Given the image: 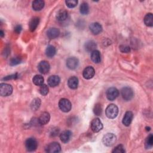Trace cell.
Here are the masks:
<instances>
[{
    "label": "cell",
    "instance_id": "obj_29",
    "mask_svg": "<svg viewBox=\"0 0 153 153\" xmlns=\"http://www.w3.org/2000/svg\"><path fill=\"white\" fill-rule=\"evenodd\" d=\"M79 11L81 14L86 15L89 13V6L87 2H82L79 7Z\"/></svg>",
    "mask_w": 153,
    "mask_h": 153
},
{
    "label": "cell",
    "instance_id": "obj_17",
    "mask_svg": "<svg viewBox=\"0 0 153 153\" xmlns=\"http://www.w3.org/2000/svg\"><path fill=\"white\" fill-rule=\"evenodd\" d=\"M38 121L41 125H45L47 124L50 119V115L48 112H44L41 113L39 117L38 118Z\"/></svg>",
    "mask_w": 153,
    "mask_h": 153
},
{
    "label": "cell",
    "instance_id": "obj_5",
    "mask_svg": "<svg viewBox=\"0 0 153 153\" xmlns=\"http://www.w3.org/2000/svg\"><path fill=\"white\" fill-rule=\"evenodd\" d=\"M121 94L123 99L126 101L130 100L134 96L133 90L128 87H125L123 88L121 91Z\"/></svg>",
    "mask_w": 153,
    "mask_h": 153
},
{
    "label": "cell",
    "instance_id": "obj_28",
    "mask_svg": "<svg viewBox=\"0 0 153 153\" xmlns=\"http://www.w3.org/2000/svg\"><path fill=\"white\" fill-rule=\"evenodd\" d=\"M41 99L39 98H35L34 99L32 102H31V104H30V107H31V109L33 110V111H36L40 106L41 105Z\"/></svg>",
    "mask_w": 153,
    "mask_h": 153
},
{
    "label": "cell",
    "instance_id": "obj_24",
    "mask_svg": "<svg viewBox=\"0 0 153 153\" xmlns=\"http://www.w3.org/2000/svg\"><path fill=\"white\" fill-rule=\"evenodd\" d=\"M91 59L93 62L95 63H99L101 61V56L99 51L95 50L91 53Z\"/></svg>",
    "mask_w": 153,
    "mask_h": 153
},
{
    "label": "cell",
    "instance_id": "obj_8",
    "mask_svg": "<svg viewBox=\"0 0 153 153\" xmlns=\"http://www.w3.org/2000/svg\"><path fill=\"white\" fill-rule=\"evenodd\" d=\"M45 151L49 153H57L61 151V146L59 143L53 142L47 146Z\"/></svg>",
    "mask_w": 153,
    "mask_h": 153
},
{
    "label": "cell",
    "instance_id": "obj_27",
    "mask_svg": "<svg viewBox=\"0 0 153 153\" xmlns=\"http://www.w3.org/2000/svg\"><path fill=\"white\" fill-rule=\"evenodd\" d=\"M44 78L41 75H36L33 76L32 79V81L33 84L38 86L42 85L44 84Z\"/></svg>",
    "mask_w": 153,
    "mask_h": 153
},
{
    "label": "cell",
    "instance_id": "obj_31",
    "mask_svg": "<svg viewBox=\"0 0 153 153\" xmlns=\"http://www.w3.org/2000/svg\"><path fill=\"white\" fill-rule=\"evenodd\" d=\"M102 108L101 105L99 103H96L93 108L94 114L96 115H100V114H102Z\"/></svg>",
    "mask_w": 153,
    "mask_h": 153
},
{
    "label": "cell",
    "instance_id": "obj_19",
    "mask_svg": "<svg viewBox=\"0 0 153 153\" xmlns=\"http://www.w3.org/2000/svg\"><path fill=\"white\" fill-rule=\"evenodd\" d=\"M39 23V18L38 17H34L32 18L29 23V27L30 31H34L38 27Z\"/></svg>",
    "mask_w": 153,
    "mask_h": 153
},
{
    "label": "cell",
    "instance_id": "obj_14",
    "mask_svg": "<svg viewBox=\"0 0 153 153\" xmlns=\"http://www.w3.org/2000/svg\"><path fill=\"white\" fill-rule=\"evenodd\" d=\"M133 118V112L131 111H127L123 118V124L126 126H129L131 124Z\"/></svg>",
    "mask_w": 153,
    "mask_h": 153
},
{
    "label": "cell",
    "instance_id": "obj_22",
    "mask_svg": "<svg viewBox=\"0 0 153 153\" xmlns=\"http://www.w3.org/2000/svg\"><path fill=\"white\" fill-rule=\"evenodd\" d=\"M78 85V79L76 76H71L68 80V85L71 89H75Z\"/></svg>",
    "mask_w": 153,
    "mask_h": 153
},
{
    "label": "cell",
    "instance_id": "obj_3",
    "mask_svg": "<svg viewBox=\"0 0 153 153\" xmlns=\"http://www.w3.org/2000/svg\"><path fill=\"white\" fill-rule=\"evenodd\" d=\"M59 107L63 112H68L71 111L72 108V104L68 99L62 98L59 102Z\"/></svg>",
    "mask_w": 153,
    "mask_h": 153
},
{
    "label": "cell",
    "instance_id": "obj_26",
    "mask_svg": "<svg viewBox=\"0 0 153 153\" xmlns=\"http://www.w3.org/2000/svg\"><path fill=\"white\" fill-rule=\"evenodd\" d=\"M144 23L146 26L151 27L153 25V16L152 13H148L144 17Z\"/></svg>",
    "mask_w": 153,
    "mask_h": 153
},
{
    "label": "cell",
    "instance_id": "obj_9",
    "mask_svg": "<svg viewBox=\"0 0 153 153\" xmlns=\"http://www.w3.org/2000/svg\"><path fill=\"white\" fill-rule=\"evenodd\" d=\"M106 95L108 100L112 101L114 100L118 96L119 91L115 87H111L107 90Z\"/></svg>",
    "mask_w": 153,
    "mask_h": 153
},
{
    "label": "cell",
    "instance_id": "obj_20",
    "mask_svg": "<svg viewBox=\"0 0 153 153\" xmlns=\"http://www.w3.org/2000/svg\"><path fill=\"white\" fill-rule=\"evenodd\" d=\"M45 2L42 0H35L32 2V7L35 11H40L44 7Z\"/></svg>",
    "mask_w": 153,
    "mask_h": 153
},
{
    "label": "cell",
    "instance_id": "obj_21",
    "mask_svg": "<svg viewBox=\"0 0 153 153\" xmlns=\"http://www.w3.org/2000/svg\"><path fill=\"white\" fill-rule=\"evenodd\" d=\"M68 17V12L65 9H61L59 10L56 14V19L59 22H63Z\"/></svg>",
    "mask_w": 153,
    "mask_h": 153
},
{
    "label": "cell",
    "instance_id": "obj_1",
    "mask_svg": "<svg viewBox=\"0 0 153 153\" xmlns=\"http://www.w3.org/2000/svg\"><path fill=\"white\" fill-rule=\"evenodd\" d=\"M105 114L108 118L114 119L118 115V108L115 104H110L106 107Z\"/></svg>",
    "mask_w": 153,
    "mask_h": 153
},
{
    "label": "cell",
    "instance_id": "obj_32",
    "mask_svg": "<svg viewBox=\"0 0 153 153\" xmlns=\"http://www.w3.org/2000/svg\"><path fill=\"white\" fill-rule=\"evenodd\" d=\"M48 87L46 84H42L41 85H40L39 87V93H41V94H42V96H45L48 94Z\"/></svg>",
    "mask_w": 153,
    "mask_h": 153
},
{
    "label": "cell",
    "instance_id": "obj_4",
    "mask_svg": "<svg viewBox=\"0 0 153 153\" xmlns=\"http://www.w3.org/2000/svg\"><path fill=\"white\" fill-rule=\"evenodd\" d=\"M13 92V87L11 85L1 83L0 84V95L1 96H8L11 94Z\"/></svg>",
    "mask_w": 153,
    "mask_h": 153
},
{
    "label": "cell",
    "instance_id": "obj_13",
    "mask_svg": "<svg viewBox=\"0 0 153 153\" xmlns=\"http://www.w3.org/2000/svg\"><path fill=\"white\" fill-rule=\"evenodd\" d=\"M89 29L91 32L94 35H97L102 31V25L97 22H94L91 23L89 26Z\"/></svg>",
    "mask_w": 153,
    "mask_h": 153
},
{
    "label": "cell",
    "instance_id": "obj_35",
    "mask_svg": "<svg viewBox=\"0 0 153 153\" xmlns=\"http://www.w3.org/2000/svg\"><path fill=\"white\" fill-rule=\"evenodd\" d=\"M22 62V60L20 57H13L12 58L10 61V65L11 66H14V65H18L19 64L20 62Z\"/></svg>",
    "mask_w": 153,
    "mask_h": 153
},
{
    "label": "cell",
    "instance_id": "obj_33",
    "mask_svg": "<svg viewBox=\"0 0 153 153\" xmlns=\"http://www.w3.org/2000/svg\"><path fill=\"white\" fill-rule=\"evenodd\" d=\"M125 149L123 145H118L112 150V152L114 153H124L125 152Z\"/></svg>",
    "mask_w": 153,
    "mask_h": 153
},
{
    "label": "cell",
    "instance_id": "obj_11",
    "mask_svg": "<svg viewBox=\"0 0 153 153\" xmlns=\"http://www.w3.org/2000/svg\"><path fill=\"white\" fill-rule=\"evenodd\" d=\"M79 64V60L77 58L75 57H69L66 60V66L70 69H76Z\"/></svg>",
    "mask_w": 153,
    "mask_h": 153
},
{
    "label": "cell",
    "instance_id": "obj_16",
    "mask_svg": "<svg viewBox=\"0 0 153 153\" xmlns=\"http://www.w3.org/2000/svg\"><path fill=\"white\" fill-rule=\"evenodd\" d=\"M60 35V30L56 27H51L47 31V35L50 39H55Z\"/></svg>",
    "mask_w": 153,
    "mask_h": 153
},
{
    "label": "cell",
    "instance_id": "obj_30",
    "mask_svg": "<svg viewBox=\"0 0 153 153\" xmlns=\"http://www.w3.org/2000/svg\"><path fill=\"white\" fill-rule=\"evenodd\" d=\"M153 145V136L152 134H150L146 138L145 140V146L146 149H151Z\"/></svg>",
    "mask_w": 153,
    "mask_h": 153
},
{
    "label": "cell",
    "instance_id": "obj_39",
    "mask_svg": "<svg viewBox=\"0 0 153 153\" xmlns=\"http://www.w3.org/2000/svg\"><path fill=\"white\" fill-rule=\"evenodd\" d=\"M0 35H1V37H3V36H4V32H3V30H2L0 31Z\"/></svg>",
    "mask_w": 153,
    "mask_h": 153
},
{
    "label": "cell",
    "instance_id": "obj_34",
    "mask_svg": "<svg viewBox=\"0 0 153 153\" xmlns=\"http://www.w3.org/2000/svg\"><path fill=\"white\" fill-rule=\"evenodd\" d=\"M65 3L69 8H74L76 6V5L78 4V1H76V0H67V1H65Z\"/></svg>",
    "mask_w": 153,
    "mask_h": 153
},
{
    "label": "cell",
    "instance_id": "obj_38",
    "mask_svg": "<svg viewBox=\"0 0 153 153\" xmlns=\"http://www.w3.org/2000/svg\"><path fill=\"white\" fill-rule=\"evenodd\" d=\"M22 29V27L20 25H17L14 27V32L17 33H20Z\"/></svg>",
    "mask_w": 153,
    "mask_h": 153
},
{
    "label": "cell",
    "instance_id": "obj_18",
    "mask_svg": "<svg viewBox=\"0 0 153 153\" xmlns=\"http://www.w3.org/2000/svg\"><path fill=\"white\" fill-rule=\"evenodd\" d=\"M72 136V132L69 130H65L60 134V139L63 143H67L69 141Z\"/></svg>",
    "mask_w": 153,
    "mask_h": 153
},
{
    "label": "cell",
    "instance_id": "obj_7",
    "mask_svg": "<svg viewBox=\"0 0 153 153\" xmlns=\"http://www.w3.org/2000/svg\"><path fill=\"white\" fill-rule=\"evenodd\" d=\"M90 127H91V130L93 132L97 133L102 129L103 124L99 118H95L91 121Z\"/></svg>",
    "mask_w": 153,
    "mask_h": 153
},
{
    "label": "cell",
    "instance_id": "obj_36",
    "mask_svg": "<svg viewBox=\"0 0 153 153\" xmlns=\"http://www.w3.org/2000/svg\"><path fill=\"white\" fill-rule=\"evenodd\" d=\"M120 50L122 53H129L130 51V48L128 46L121 45L120 46Z\"/></svg>",
    "mask_w": 153,
    "mask_h": 153
},
{
    "label": "cell",
    "instance_id": "obj_37",
    "mask_svg": "<svg viewBox=\"0 0 153 153\" xmlns=\"http://www.w3.org/2000/svg\"><path fill=\"white\" fill-rule=\"evenodd\" d=\"M17 74H13V75H9V76H5V78H3V79H5V80H8V79H16L17 78Z\"/></svg>",
    "mask_w": 153,
    "mask_h": 153
},
{
    "label": "cell",
    "instance_id": "obj_10",
    "mask_svg": "<svg viewBox=\"0 0 153 153\" xmlns=\"http://www.w3.org/2000/svg\"><path fill=\"white\" fill-rule=\"evenodd\" d=\"M50 66L48 62L45 60H43L39 62L38 65V69L39 72L42 74H47L50 71Z\"/></svg>",
    "mask_w": 153,
    "mask_h": 153
},
{
    "label": "cell",
    "instance_id": "obj_6",
    "mask_svg": "<svg viewBox=\"0 0 153 153\" xmlns=\"http://www.w3.org/2000/svg\"><path fill=\"white\" fill-rule=\"evenodd\" d=\"M25 146L27 151L32 152L36 149L38 146V142L34 138H28L25 142Z\"/></svg>",
    "mask_w": 153,
    "mask_h": 153
},
{
    "label": "cell",
    "instance_id": "obj_12",
    "mask_svg": "<svg viewBox=\"0 0 153 153\" xmlns=\"http://www.w3.org/2000/svg\"><path fill=\"white\" fill-rule=\"evenodd\" d=\"M95 74L94 69L92 66H87L86 67L83 72H82V76L85 79H89L92 78Z\"/></svg>",
    "mask_w": 153,
    "mask_h": 153
},
{
    "label": "cell",
    "instance_id": "obj_2",
    "mask_svg": "<svg viewBox=\"0 0 153 153\" xmlns=\"http://www.w3.org/2000/svg\"><path fill=\"white\" fill-rule=\"evenodd\" d=\"M117 137L113 133H107L102 138L103 144L107 146H112L116 142Z\"/></svg>",
    "mask_w": 153,
    "mask_h": 153
},
{
    "label": "cell",
    "instance_id": "obj_15",
    "mask_svg": "<svg viewBox=\"0 0 153 153\" xmlns=\"http://www.w3.org/2000/svg\"><path fill=\"white\" fill-rule=\"evenodd\" d=\"M60 82V79L57 75H51L50 76L48 79L47 82L49 86L54 87L57 86Z\"/></svg>",
    "mask_w": 153,
    "mask_h": 153
},
{
    "label": "cell",
    "instance_id": "obj_25",
    "mask_svg": "<svg viewBox=\"0 0 153 153\" xmlns=\"http://www.w3.org/2000/svg\"><path fill=\"white\" fill-rule=\"evenodd\" d=\"M56 48L53 46V45H48L45 50V54L46 56L49 57V58H51L53 57L54 56V55L56 54Z\"/></svg>",
    "mask_w": 153,
    "mask_h": 153
},
{
    "label": "cell",
    "instance_id": "obj_23",
    "mask_svg": "<svg viewBox=\"0 0 153 153\" xmlns=\"http://www.w3.org/2000/svg\"><path fill=\"white\" fill-rule=\"evenodd\" d=\"M96 47H97V45H96V42L94 41H92V40H90V41H87L84 44L85 50L87 52H91V53L93 51L96 50Z\"/></svg>",
    "mask_w": 153,
    "mask_h": 153
}]
</instances>
